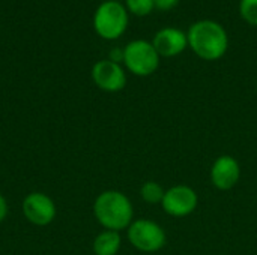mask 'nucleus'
Segmentation results:
<instances>
[{"instance_id": "nucleus-1", "label": "nucleus", "mask_w": 257, "mask_h": 255, "mask_svg": "<svg viewBox=\"0 0 257 255\" xmlns=\"http://www.w3.org/2000/svg\"><path fill=\"white\" fill-rule=\"evenodd\" d=\"M188 47L202 60H220L229 50V35L224 26L211 18L193 23L187 30Z\"/></svg>"}, {"instance_id": "nucleus-4", "label": "nucleus", "mask_w": 257, "mask_h": 255, "mask_svg": "<svg viewBox=\"0 0 257 255\" xmlns=\"http://www.w3.org/2000/svg\"><path fill=\"white\" fill-rule=\"evenodd\" d=\"M161 57L151 41L134 39L123 47V66L133 75L149 77L160 68Z\"/></svg>"}, {"instance_id": "nucleus-12", "label": "nucleus", "mask_w": 257, "mask_h": 255, "mask_svg": "<svg viewBox=\"0 0 257 255\" xmlns=\"http://www.w3.org/2000/svg\"><path fill=\"white\" fill-rule=\"evenodd\" d=\"M164 194H166L164 188L155 180L145 182L140 189V195H142L143 201L148 204H160L164 198Z\"/></svg>"}, {"instance_id": "nucleus-5", "label": "nucleus", "mask_w": 257, "mask_h": 255, "mask_svg": "<svg viewBox=\"0 0 257 255\" xmlns=\"http://www.w3.org/2000/svg\"><path fill=\"white\" fill-rule=\"evenodd\" d=\"M130 243L142 252H157L167 240L166 231L160 224L151 219H136L126 228Z\"/></svg>"}, {"instance_id": "nucleus-18", "label": "nucleus", "mask_w": 257, "mask_h": 255, "mask_svg": "<svg viewBox=\"0 0 257 255\" xmlns=\"http://www.w3.org/2000/svg\"><path fill=\"white\" fill-rule=\"evenodd\" d=\"M117 2H120V0H117Z\"/></svg>"}, {"instance_id": "nucleus-3", "label": "nucleus", "mask_w": 257, "mask_h": 255, "mask_svg": "<svg viewBox=\"0 0 257 255\" xmlns=\"http://www.w3.org/2000/svg\"><path fill=\"white\" fill-rule=\"evenodd\" d=\"M93 30L105 41H116L128 29L130 12L117 0H102L93 12Z\"/></svg>"}, {"instance_id": "nucleus-14", "label": "nucleus", "mask_w": 257, "mask_h": 255, "mask_svg": "<svg viewBox=\"0 0 257 255\" xmlns=\"http://www.w3.org/2000/svg\"><path fill=\"white\" fill-rule=\"evenodd\" d=\"M238 11L247 24L257 27V0H239Z\"/></svg>"}, {"instance_id": "nucleus-10", "label": "nucleus", "mask_w": 257, "mask_h": 255, "mask_svg": "<svg viewBox=\"0 0 257 255\" xmlns=\"http://www.w3.org/2000/svg\"><path fill=\"white\" fill-rule=\"evenodd\" d=\"M241 177L239 162L230 155H221L211 168V182L220 191L232 189Z\"/></svg>"}, {"instance_id": "nucleus-17", "label": "nucleus", "mask_w": 257, "mask_h": 255, "mask_svg": "<svg viewBox=\"0 0 257 255\" xmlns=\"http://www.w3.org/2000/svg\"><path fill=\"white\" fill-rule=\"evenodd\" d=\"M8 212H9V207H8V201L6 198L0 194V222H3L8 216Z\"/></svg>"}, {"instance_id": "nucleus-2", "label": "nucleus", "mask_w": 257, "mask_h": 255, "mask_svg": "<svg viewBox=\"0 0 257 255\" xmlns=\"http://www.w3.org/2000/svg\"><path fill=\"white\" fill-rule=\"evenodd\" d=\"M93 215L101 227L119 233L126 230L134 221V207L123 192L108 189L95 198Z\"/></svg>"}, {"instance_id": "nucleus-15", "label": "nucleus", "mask_w": 257, "mask_h": 255, "mask_svg": "<svg viewBox=\"0 0 257 255\" xmlns=\"http://www.w3.org/2000/svg\"><path fill=\"white\" fill-rule=\"evenodd\" d=\"M154 2H155V11L169 12V11L175 9L181 0H154Z\"/></svg>"}, {"instance_id": "nucleus-9", "label": "nucleus", "mask_w": 257, "mask_h": 255, "mask_svg": "<svg viewBox=\"0 0 257 255\" xmlns=\"http://www.w3.org/2000/svg\"><path fill=\"white\" fill-rule=\"evenodd\" d=\"M152 45L157 50L160 57L172 59L179 54H182L188 48V39L187 32H184L179 27H163L160 29L154 38Z\"/></svg>"}, {"instance_id": "nucleus-6", "label": "nucleus", "mask_w": 257, "mask_h": 255, "mask_svg": "<svg viewBox=\"0 0 257 255\" xmlns=\"http://www.w3.org/2000/svg\"><path fill=\"white\" fill-rule=\"evenodd\" d=\"M21 210L24 218L36 227L50 225L57 215V207L53 198L38 191L30 192L24 197Z\"/></svg>"}, {"instance_id": "nucleus-7", "label": "nucleus", "mask_w": 257, "mask_h": 255, "mask_svg": "<svg viewBox=\"0 0 257 255\" xmlns=\"http://www.w3.org/2000/svg\"><path fill=\"white\" fill-rule=\"evenodd\" d=\"M92 81L104 92L116 93L126 86V72L120 63L111 62L110 59L98 60L90 71Z\"/></svg>"}, {"instance_id": "nucleus-13", "label": "nucleus", "mask_w": 257, "mask_h": 255, "mask_svg": "<svg viewBox=\"0 0 257 255\" xmlns=\"http://www.w3.org/2000/svg\"><path fill=\"white\" fill-rule=\"evenodd\" d=\"M125 8L131 15L136 17H148L155 11L154 0H125Z\"/></svg>"}, {"instance_id": "nucleus-16", "label": "nucleus", "mask_w": 257, "mask_h": 255, "mask_svg": "<svg viewBox=\"0 0 257 255\" xmlns=\"http://www.w3.org/2000/svg\"><path fill=\"white\" fill-rule=\"evenodd\" d=\"M108 59L111 62H116V63H120L123 62V48H113L108 54Z\"/></svg>"}, {"instance_id": "nucleus-11", "label": "nucleus", "mask_w": 257, "mask_h": 255, "mask_svg": "<svg viewBox=\"0 0 257 255\" xmlns=\"http://www.w3.org/2000/svg\"><path fill=\"white\" fill-rule=\"evenodd\" d=\"M122 237L117 231L104 230L93 240V252L95 255H116L120 249Z\"/></svg>"}, {"instance_id": "nucleus-8", "label": "nucleus", "mask_w": 257, "mask_h": 255, "mask_svg": "<svg viewBox=\"0 0 257 255\" xmlns=\"http://www.w3.org/2000/svg\"><path fill=\"white\" fill-rule=\"evenodd\" d=\"M199 203L196 191L187 185H176L166 191L161 201L163 209L173 218H184L191 215Z\"/></svg>"}]
</instances>
